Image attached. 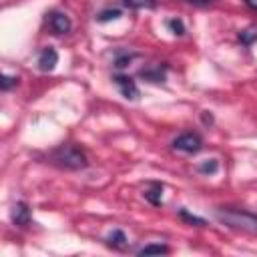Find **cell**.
Returning <instances> with one entry per match:
<instances>
[{
	"instance_id": "cell-1",
	"label": "cell",
	"mask_w": 257,
	"mask_h": 257,
	"mask_svg": "<svg viewBox=\"0 0 257 257\" xmlns=\"http://www.w3.org/2000/svg\"><path fill=\"white\" fill-rule=\"evenodd\" d=\"M215 217L231 229H239V231H245V233H257V215L251 213V211L221 207V209L215 211Z\"/></svg>"
},
{
	"instance_id": "cell-2",
	"label": "cell",
	"mask_w": 257,
	"mask_h": 257,
	"mask_svg": "<svg viewBox=\"0 0 257 257\" xmlns=\"http://www.w3.org/2000/svg\"><path fill=\"white\" fill-rule=\"evenodd\" d=\"M50 163L66 171H80L88 165V159L76 145H60L50 153Z\"/></svg>"
},
{
	"instance_id": "cell-3",
	"label": "cell",
	"mask_w": 257,
	"mask_h": 257,
	"mask_svg": "<svg viewBox=\"0 0 257 257\" xmlns=\"http://www.w3.org/2000/svg\"><path fill=\"white\" fill-rule=\"evenodd\" d=\"M173 149L179 153H187V155H195L203 149V139L197 133H183L173 141Z\"/></svg>"
},
{
	"instance_id": "cell-4",
	"label": "cell",
	"mask_w": 257,
	"mask_h": 257,
	"mask_svg": "<svg viewBox=\"0 0 257 257\" xmlns=\"http://www.w3.org/2000/svg\"><path fill=\"white\" fill-rule=\"evenodd\" d=\"M112 80H114V84L118 86V90H120V94H122L124 98H128V100H137V98H139L141 92H139V86H137V82L133 80V76L114 74Z\"/></svg>"
},
{
	"instance_id": "cell-5",
	"label": "cell",
	"mask_w": 257,
	"mask_h": 257,
	"mask_svg": "<svg viewBox=\"0 0 257 257\" xmlns=\"http://www.w3.org/2000/svg\"><path fill=\"white\" fill-rule=\"evenodd\" d=\"M48 26H50V30H52L54 34H66V32H70L72 22H70V18H68L64 12L52 10V12L48 14Z\"/></svg>"
},
{
	"instance_id": "cell-6",
	"label": "cell",
	"mask_w": 257,
	"mask_h": 257,
	"mask_svg": "<svg viewBox=\"0 0 257 257\" xmlns=\"http://www.w3.org/2000/svg\"><path fill=\"white\" fill-rule=\"evenodd\" d=\"M10 217H12V223L16 227H28L30 221H32V213H30V207L24 203V201H18L12 211H10Z\"/></svg>"
},
{
	"instance_id": "cell-7",
	"label": "cell",
	"mask_w": 257,
	"mask_h": 257,
	"mask_svg": "<svg viewBox=\"0 0 257 257\" xmlns=\"http://www.w3.org/2000/svg\"><path fill=\"white\" fill-rule=\"evenodd\" d=\"M56 64H58V52H56V48H52V46L42 48V52L38 54V68L42 72H50V70L56 68Z\"/></svg>"
},
{
	"instance_id": "cell-8",
	"label": "cell",
	"mask_w": 257,
	"mask_h": 257,
	"mask_svg": "<svg viewBox=\"0 0 257 257\" xmlns=\"http://www.w3.org/2000/svg\"><path fill=\"white\" fill-rule=\"evenodd\" d=\"M165 70H167V66H153V68H143L141 72H139V76L141 78H145V80H149V82H155V84H159V82H165Z\"/></svg>"
},
{
	"instance_id": "cell-9",
	"label": "cell",
	"mask_w": 257,
	"mask_h": 257,
	"mask_svg": "<svg viewBox=\"0 0 257 257\" xmlns=\"http://www.w3.org/2000/svg\"><path fill=\"white\" fill-rule=\"evenodd\" d=\"M145 199L155 205V207H161L163 205V185L161 183H151V189L145 191Z\"/></svg>"
},
{
	"instance_id": "cell-10",
	"label": "cell",
	"mask_w": 257,
	"mask_h": 257,
	"mask_svg": "<svg viewBox=\"0 0 257 257\" xmlns=\"http://www.w3.org/2000/svg\"><path fill=\"white\" fill-rule=\"evenodd\" d=\"M165 255V253H169V247L167 245H163V243H151V245H145V247H141L139 249V255Z\"/></svg>"
},
{
	"instance_id": "cell-11",
	"label": "cell",
	"mask_w": 257,
	"mask_h": 257,
	"mask_svg": "<svg viewBox=\"0 0 257 257\" xmlns=\"http://www.w3.org/2000/svg\"><path fill=\"white\" fill-rule=\"evenodd\" d=\"M106 241H108V245H110V247L120 249V247H124V245H126V235H124L120 229H114V231L106 237Z\"/></svg>"
},
{
	"instance_id": "cell-12",
	"label": "cell",
	"mask_w": 257,
	"mask_h": 257,
	"mask_svg": "<svg viewBox=\"0 0 257 257\" xmlns=\"http://www.w3.org/2000/svg\"><path fill=\"white\" fill-rule=\"evenodd\" d=\"M197 171L203 173V175H215V173L219 171V161H217V159H207V161L199 163Z\"/></svg>"
},
{
	"instance_id": "cell-13",
	"label": "cell",
	"mask_w": 257,
	"mask_h": 257,
	"mask_svg": "<svg viewBox=\"0 0 257 257\" xmlns=\"http://www.w3.org/2000/svg\"><path fill=\"white\" fill-rule=\"evenodd\" d=\"M239 40L245 44V46H251L255 40H257V26H249L245 30L239 32Z\"/></svg>"
},
{
	"instance_id": "cell-14",
	"label": "cell",
	"mask_w": 257,
	"mask_h": 257,
	"mask_svg": "<svg viewBox=\"0 0 257 257\" xmlns=\"http://www.w3.org/2000/svg\"><path fill=\"white\" fill-rule=\"evenodd\" d=\"M179 217L183 219V221H187L189 225H197V227H203V225H207V221L203 219V217H197V215H191L187 209H181L179 211Z\"/></svg>"
},
{
	"instance_id": "cell-15",
	"label": "cell",
	"mask_w": 257,
	"mask_h": 257,
	"mask_svg": "<svg viewBox=\"0 0 257 257\" xmlns=\"http://www.w3.org/2000/svg\"><path fill=\"white\" fill-rule=\"evenodd\" d=\"M124 6L133 8V10H141V8H155L157 6V0H122Z\"/></svg>"
},
{
	"instance_id": "cell-16",
	"label": "cell",
	"mask_w": 257,
	"mask_h": 257,
	"mask_svg": "<svg viewBox=\"0 0 257 257\" xmlns=\"http://www.w3.org/2000/svg\"><path fill=\"white\" fill-rule=\"evenodd\" d=\"M118 16H120V10L118 8H108V10H102L96 16V22H110V20H116Z\"/></svg>"
},
{
	"instance_id": "cell-17",
	"label": "cell",
	"mask_w": 257,
	"mask_h": 257,
	"mask_svg": "<svg viewBox=\"0 0 257 257\" xmlns=\"http://www.w3.org/2000/svg\"><path fill=\"white\" fill-rule=\"evenodd\" d=\"M167 26H169V30H171L175 36H183V34H185V24H183L181 18H171V20H167Z\"/></svg>"
},
{
	"instance_id": "cell-18",
	"label": "cell",
	"mask_w": 257,
	"mask_h": 257,
	"mask_svg": "<svg viewBox=\"0 0 257 257\" xmlns=\"http://www.w3.org/2000/svg\"><path fill=\"white\" fill-rule=\"evenodd\" d=\"M133 58H135V54H128V52L118 54V56L114 58V66H116V68H126V66L133 62Z\"/></svg>"
},
{
	"instance_id": "cell-19",
	"label": "cell",
	"mask_w": 257,
	"mask_h": 257,
	"mask_svg": "<svg viewBox=\"0 0 257 257\" xmlns=\"http://www.w3.org/2000/svg\"><path fill=\"white\" fill-rule=\"evenodd\" d=\"M18 84V76H8V74H2V80H0V88L6 92V90H10L12 86H16Z\"/></svg>"
},
{
	"instance_id": "cell-20",
	"label": "cell",
	"mask_w": 257,
	"mask_h": 257,
	"mask_svg": "<svg viewBox=\"0 0 257 257\" xmlns=\"http://www.w3.org/2000/svg\"><path fill=\"white\" fill-rule=\"evenodd\" d=\"M189 4H195V6H209L211 0H187Z\"/></svg>"
},
{
	"instance_id": "cell-21",
	"label": "cell",
	"mask_w": 257,
	"mask_h": 257,
	"mask_svg": "<svg viewBox=\"0 0 257 257\" xmlns=\"http://www.w3.org/2000/svg\"><path fill=\"white\" fill-rule=\"evenodd\" d=\"M203 120H205V122H209V124H211V122H213V114H211V112H209V110H205V112H203Z\"/></svg>"
},
{
	"instance_id": "cell-22",
	"label": "cell",
	"mask_w": 257,
	"mask_h": 257,
	"mask_svg": "<svg viewBox=\"0 0 257 257\" xmlns=\"http://www.w3.org/2000/svg\"><path fill=\"white\" fill-rule=\"evenodd\" d=\"M243 2H245L251 10H255V12H257V0H243Z\"/></svg>"
}]
</instances>
